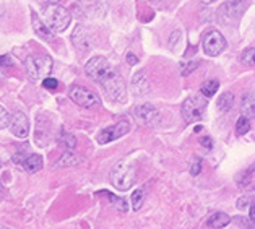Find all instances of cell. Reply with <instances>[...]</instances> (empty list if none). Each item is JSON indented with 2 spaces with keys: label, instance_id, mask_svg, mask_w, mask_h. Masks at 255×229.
<instances>
[{
  "label": "cell",
  "instance_id": "cell-15",
  "mask_svg": "<svg viewBox=\"0 0 255 229\" xmlns=\"http://www.w3.org/2000/svg\"><path fill=\"white\" fill-rule=\"evenodd\" d=\"M229 223H231V218H229V216H228L226 213L218 212V213H213V215H211L210 218L207 220V223H205L203 229H221V228L228 226Z\"/></svg>",
  "mask_w": 255,
  "mask_h": 229
},
{
  "label": "cell",
  "instance_id": "cell-32",
  "mask_svg": "<svg viewBox=\"0 0 255 229\" xmlns=\"http://www.w3.org/2000/svg\"><path fill=\"white\" fill-rule=\"evenodd\" d=\"M200 166H202V163H200V159H195V164H192V169H190V172L194 176H197L198 172H200Z\"/></svg>",
  "mask_w": 255,
  "mask_h": 229
},
{
  "label": "cell",
  "instance_id": "cell-35",
  "mask_svg": "<svg viewBox=\"0 0 255 229\" xmlns=\"http://www.w3.org/2000/svg\"><path fill=\"white\" fill-rule=\"evenodd\" d=\"M127 62H128L130 65H135V64H138V59H136L133 54H128L127 55Z\"/></svg>",
  "mask_w": 255,
  "mask_h": 229
},
{
  "label": "cell",
  "instance_id": "cell-39",
  "mask_svg": "<svg viewBox=\"0 0 255 229\" xmlns=\"http://www.w3.org/2000/svg\"><path fill=\"white\" fill-rule=\"evenodd\" d=\"M0 229H11V228H7V226H0Z\"/></svg>",
  "mask_w": 255,
  "mask_h": 229
},
{
  "label": "cell",
  "instance_id": "cell-12",
  "mask_svg": "<svg viewBox=\"0 0 255 229\" xmlns=\"http://www.w3.org/2000/svg\"><path fill=\"white\" fill-rule=\"evenodd\" d=\"M246 8L244 0H228L221 7V15H225L228 20H238Z\"/></svg>",
  "mask_w": 255,
  "mask_h": 229
},
{
  "label": "cell",
  "instance_id": "cell-5",
  "mask_svg": "<svg viewBox=\"0 0 255 229\" xmlns=\"http://www.w3.org/2000/svg\"><path fill=\"white\" fill-rule=\"evenodd\" d=\"M103 88L108 93V96L116 103H124L127 98V90H126V82L122 80L121 73L117 70H113L109 73V77L101 83Z\"/></svg>",
  "mask_w": 255,
  "mask_h": 229
},
{
  "label": "cell",
  "instance_id": "cell-25",
  "mask_svg": "<svg viewBox=\"0 0 255 229\" xmlns=\"http://www.w3.org/2000/svg\"><path fill=\"white\" fill-rule=\"evenodd\" d=\"M130 202H132L133 210H140L141 205H143V202H145V190H143V189L135 190L132 194V199H130Z\"/></svg>",
  "mask_w": 255,
  "mask_h": 229
},
{
  "label": "cell",
  "instance_id": "cell-27",
  "mask_svg": "<svg viewBox=\"0 0 255 229\" xmlns=\"http://www.w3.org/2000/svg\"><path fill=\"white\" fill-rule=\"evenodd\" d=\"M10 122H11V117L8 115L7 111H5L2 106H0V130L7 128L10 125Z\"/></svg>",
  "mask_w": 255,
  "mask_h": 229
},
{
  "label": "cell",
  "instance_id": "cell-19",
  "mask_svg": "<svg viewBox=\"0 0 255 229\" xmlns=\"http://www.w3.org/2000/svg\"><path fill=\"white\" fill-rule=\"evenodd\" d=\"M82 158L78 156L77 153H73V151H65L62 156L57 159V163H55V166L57 168H72V166H77L82 163Z\"/></svg>",
  "mask_w": 255,
  "mask_h": 229
},
{
  "label": "cell",
  "instance_id": "cell-9",
  "mask_svg": "<svg viewBox=\"0 0 255 229\" xmlns=\"http://www.w3.org/2000/svg\"><path fill=\"white\" fill-rule=\"evenodd\" d=\"M202 46H203L205 54L210 55V57H216V55H220L226 49V39L220 31L211 29L205 34Z\"/></svg>",
  "mask_w": 255,
  "mask_h": 229
},
{
  "label": "cell",
  "instance_id": "cell-4",
  "mask_svg": "<svg viewBox=\"0 0 255 229\" xmlns=\"http://www.w3.org/2000/svg\"><path fill=\"white\" fill-rule=\"evenodd\" d=\"M46 24L51 28L54 33H62L68 28L72 21V15L67 8L60 7V5H49L46 8Z\"/></svg>",
  "mask_w": 255,
  "mask_h": 229
},
{
  "label": "cell",
  "instance_id": "cell-17",
  "mask_svg": "<svg viewBox=\"0 0 255 229\" xmlns=\"http://www.w3.org/2000/svg\"><path fill=\"white\" fill-rule=\"evenodd\" d=\"M42 164H44V161H42L41 154H28L21 168L26 172H29V174H34V172L42 169Z\"/></svg>",
  "mask_w": 255,
  "mask_h": 229
},
{
  "label": "cell",
  "instance_id": "cell-36",
  "mask_svg": "<svg viewBox=\"0 0 255 229\" xmlns=\"http://www.w3.org/2000/svg\"><path fill=\"white\" fill-rule=\"evenodd\" d=\"M47 2L51 3V5H57V3L60 2V0H47Z\"/></svg>",
  "mask_w": 255,
  "mask_h": 229
},
{
  "label": "cell",
  "instance_id": "cell-23",
  "mask_svg": "<svg viewBox=\"0 0 255 229\" xmlns=\"http://www.w3.org/2000/svg\"><path fill=\"white\" fill-rule=\"evenodd\" d=\"M59 141L62 146H65L67 150H73V148L77 146V138L73 137L72 133L65 132V130H62L60 132V137H59Z\"/></svg>",
  "mask_w": 255,
  "mask_h": 229
},
{
  "label": "cell",
  "instance_id": "cell-31",
  "mask_svg": "<svg viewBox=\"0 0 255 229\" xmlns=\"http://www.w3.org/2000/svg\"><path fill=\"white\" fill-rule=\"evenodd\" d=\"M198 65V62H189L187 64V69H182V75H189L192 70H195Z\"/></svg>",
  "mask_w": 255,
  "mask_h": 229
},
{
  "label": "cell",
  "instance_id": "cell-29",
  "mask_svg": "<svg viewBox=\"0 0 255 229\" xmlns=\"http://www.w3.org/2000/svg\"><path fill=\"white\" fill-rule=\"evenodd\" d=\"M251 205H252V202H251V199L249 197H241V199L238 200V208L239 210H246V208H251Z\"/></svg>",
  "mask_w": 255,
  "mask_h": 229
},
{
  "label": "cell",
  "instance_id": "cell-22",
  "mask_svg": "<svg viewBox=\"0 0 255 229\" xmlns=\"http://www.w3.org/2000/svg\"><path fill=\"white\" fill-rule=\"evenodd\" d=\"M98 194H101V195H106V197H108V199L114 203L116 208L119 210V212H127V210H128V203H127V200H126V199H121V197H116V195H113V194H111V192H108V190L98 192Z\"/></svg>",
  "mask_w": 255,
  "mask_h": 229
},
{
  "label": "cell",
  "instance_id": "cell-34",
  "mask_svg": "<svg viewBox=\"0 0 255 229\" xmlns=\"http://www.w3.org/2000/svg\"><path fill=\"white\" fill-rule=\"evenodd\" d=\"M249 210H251V212H249V220H251L252 223H255V203H252Z\"/></svg>",
  "mask_w": 255,
  "mask_h": 229
},
{
  "label": "cell",
  "instance_id": "cell-20",
  "mask_svg": "<svg viewBox=\"0 0 255 229\" xmlns=\"http://www.w3.org/2000/svg\"><path fill=\"white\" fill-rule=\"evenodd\" d=\"M220 90V82L218 80H207L200 86V93L205 98H211L216 95V91Z\"/></svg>",
  "mask_w": 255,
  "mask_h": 229
},
{
  "label": "cell",
  "instance_id": "cell-21",
  "mask_svg": "<svg viewBox=\"0 0 255 229\" xmlns=\"http://www.w3.org/2000/svg\"><path fill=\"white\" fill-rule=\"evenodd\" d=\"M233 104H234L233 93H223L220 96V101H218V109H220L221 113H228V111L233 109Z\"/></svg>",
  "mask_w": 255,
  "mask_h": 229
},
{
  "label": "cell",
  "instance_id": "cell-14",
  "mask_svg": "<svg viewBox=\"0 0 255 229\" xmlns=\"http://www.w3.org/2000/svg\"><path fill=\"white\" fill-rule=\"evenodd\" d=\"M31 24H33L34 33L38 34L39 38L46 39V41H51L52 39V31H51V28H49L44 21H41V18L38 16V13H36V11H33V13H31Z\"/></svg>",
  "mask_w": 255,
  "mask_h": 229
},
{
  "label": "cell",
  "instance_id": "cell-30",
  "mask_svg": "<svg viewBox=\"0 0 255 229\" xmlns=\"http://www.w3.org/2000/svg\"><path fill=\"white\" fill-rule=\"evenodd\" d=\"M11 64H13V62H11L10 55H2V57H0V67H11Z\"/></svg>",
  "mask_w": 255,
  "mask_h": 229
},
{
  "label": "cell",
  "instance_id": "cell-33",
  "mask_svg": "<svg viewBox=\"0 0 255 229\" xmlns=\"http://www.w3.org/2000/svg\"><path fill=\"white\" fill-rule=\"evenodd\" d=\"M200 143H202V146H205V148H210L213 146V143H211V138L210 137H203V138H200Z\"/></svg>",
  "mask_w": 255,
  "mask_h": 229
},
{
  "label": "cell",
  "instance_id": "cell-38",
  "mask_svg": "<svg viewBox=\"0 0 255 229\" xmlns=\"http://www.w3.org/2000/svg\"><path fill=\"white\" fill-rule=\"evenodd\" d=\"M203 3H213V2H216V0H202Z\"/></svg>",
  "mask_w": 255,
  "mask_h": 229
},
{
  "label": "cell",
  "instance_id": "cell-40",
  "mask_svg": "<svg viewBox=\"0 0 255 229\" xmlns=\"http://www.w3.org/2000/svg\"><path fill=\"white\" fill-rule=\"evenodd\" d=\"M0 168H2V166H0Z\"/></svg>",
  "mask_w": 255,
  "mask_h": 229
},
{
  "label": "cell",
  "instance_id": "cell-16",
  "mask_svg": "<svg viewBox=\"0 0 255 229\" xmlns=\"http://www.w3.org/2000/svg\"><path fill=\"white\" fill-rule=\"evenodd\" d=\"M132 88H133V93L136 96H141V95H146L148 90H150V83H148V78L143 72H138L133 75V80H132Z\"/></svg>",
  "mask_w": 255,
  "mask_h": 229
},
{
  "label": "cell",
  "instance_id": "cell-13",
  "mask_svg": "<svg viewBox=\"0 0 255 229\" xmlns=\"http://www.w3.org/2000/svg\"><path fill=\"white\" fill-rule=\"evenodd\" d=\"M72 42L80 49V51H88V49H90V46H91L90 34H88V31L82 26V24H78V26L75 28V31H73Z\"/></svg>",
  "mask_w": 255,
  "mask_h": 229
},
{
  "label": "cell",
  "instance_id": "cell-18",
  "mask_svg": "<svg viewBox=\"0 0 255 229\" xmlns=\"http://www.w3.org/2000/svg\"><path fill=\"white\" fill-rule=\"evenodd\" d=\"M241 113L244 117H247L249 120L255 117V96L252 95V93H247V95L242 96Z\"/></svg>",
  "mask_w": 255,
  "mask_h": 229
},
{
  "label": "cell",
  "instance_id": "cell-37",
  "mask_svg": "<svg viewBox=\"0 0 255 229\" xmlns=\"http://www.w3.org/2000/svg\"><path fill=\"white\" fill-rule=\"evenodd\" d=\"M5 194V189H3V185H2V181H0V195Z\"/></svg>",
  "mask_w": 255,
  "mask_h": 229
},
{
  "label": "cell",
  "instance_id": "cell-2",
  "mask_svg": "<svg viewBox=\"0 0 255 229\" xmlns=\"http://www.w3.org/2000/svg\"><path fill=\"white\" fill-rule=\"evenodd\" d=\"M135 168L128 161H119L113 169H111V184L114 185L117 190H128L135 184Z\"/></svg>",
  "mask_w": 255,
  "mask_h": 229
},
{
  "label": "cell",
  "instance_id": "cell-28",
  "mask_svg": "<svg viewBox=\"0 0 255 229\" xmlns=\"http://www.w3.org/2000/svg\"><path fill=\"white\" fill-rule=\"evenodd\" d=\"M42 85H44L46 90H57L59 82L55 78H52V77H47L46 80H42Z\"/></svg>",
  "mask_w": 255,
  "mask_h": 229
},
{
  "label": "cell",
  "instance_id": "cell-7",
  "mask_svg": "<svg viewBox=\"0 0 255 229\" xmlns=\"http://www.w3.org/2000/svg\"><path fill=\"white\" fill-rule=\"evenodd\" d=\"M68 96L73 103H77L78 106L86 108V109H91V108H98L101 104V100L96 93L90 91L88 88L85 86H77L73 85L70 90H68Z\"/></svg>",
  "mask_w": 255,
  "mask_h": 229
},
{
  "label": "cell",
  "instance_id": "cell-8",
  "mask_svg": "<svg viewBox=\"0 0 255 229\" xmlns=\"http://www.w3.org/2000/svg\"><path fill=\"white\" fill-rule=\"evenodd\" d=\"M133 117L140 125H146V127H156L161 122V115L158 113V109L153 104L148 103L136 106L133 109Z\"/></svg>",
  "mask_w": 255,
  "mask_h": 229
},
{
  "label": "cell",
  "instance_id": "cell-24",
  "mask_svg": "<svg viewBox=\"0 0 255 229\" xmlns=\"http://www.w3.org/2000/svg\"><path fill=\"white\" fill-rule=\"evenodd\" d=\"M241 62L247 67H255V47H249L241 54Z\"/></svg>",
  "mask_w": 255,
  "mask_h": 229
},
{
  "label": "cell",
  "instance_id": "cell-6",
  "mask_svg": "<svg viewBox=\"0 0 255 229\" xmlns=\"http://www.w3.org/2000/svg\"><path fill=\"white\" fill-rule=\"evenodd\" d=\"M114 69L109 65L108 59L101 57V55H96V57H93L88 60V64L85 65V72L86 75H88L91 80H95L96 83L101 85L106 78L109 77V73L113 72Z\"/></svg>",
  "mask_w": 255,
  "mask_h": 229
},
{
  "label": "cell",
  "instance_id": "cell-11",
  "mask_svg": "<svg viewBox=\"0 0 255 229\" xmlns=\"http://www.w3.org/2000/svg\"><path fill=\"white\" fill-rule=\"evenodd\" d=\"M10 130L11 133L18 138H26L29 133V120L24 113L21 111H16V113L11 115V122H10Z\"/></svg>",
  "mask_w": 255,
  "mask_h": 229
},
{
  "label": "cell",
  "instance_id": "cell-1",
  "mask_svg": "<svg viewBox=\"0 0 255 229\" xmlns=\"http://www.w3.org/2000/svg\"><path fill=\"white\" fill-rule=\"evenodd\" d=\"M24 70L31 82L46 80L52 72V59L46 54H33L28 55L24 60Z\"/></svg>",
  "mask_w": 255,
  "mask_h": 229
},
{
  "label": "cell",
  "instance_id": "cell-26",
  "mask_svg": "<svg viewBox=\"0 0 255 229\" xmlns=\"http://www.w3.org/2000/svg\"><path fill=\"white\" fill-rule=\"evenodd\" d=\"M249 130H251V120L247 119V117L242 115L241 119L236 123V133L238 135H246Z\"/></svg>",
  "mask_w": 255,
  "mask_h": 229
},
{
  "label": "cell",
  "instance_id": "cell-10",
  "mask_svg": "<svg viewBox=\"0 0 255 229\" xmlns=\"http://www.w3.org/2000/svg\"><path fill=\"white\" fill-rule=\"evenodd\" d=\"M128 130H130V123L127 120H122V122L116 123V125H113V127L103 128L101 132L98 133V141L101 145L111 143V141H114L117 138L124 137V135H127Z\"/></svg>",
  "mask_w": 255,
  "mask_h": 229
},
{
  "label": "cell",
  "instance_id": "cell-3",
  "mask_svg": "<svg viewBox=\"0 0 255 229\" xmlns=\"http://www.w3.org/2000/svg\"><path fill=\"white\" fill-rule=\"evenodd\" d=\"M207 98L203 95H192L187 100L182 103V108H180V113H182L184 120L187 123H194L202 120L207 113Z\"/></svg>",
  "mask_w": 255,
  "mask_h": 229
}]
</instances>
